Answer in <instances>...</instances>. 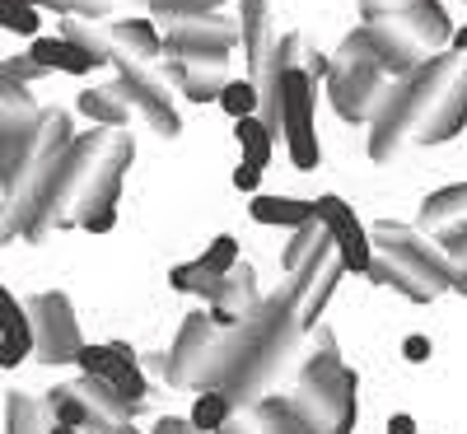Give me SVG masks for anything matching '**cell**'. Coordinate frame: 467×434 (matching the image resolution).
<instances>
[{"label":"cell","instance_id":"obj_3","mask_svg":"<svg viewBox=\"0 0 467 434\" xmlns=\"http://www.w3.org/2000/svg\"><path fill=\"white\" fill-rule=\"evenodd\" d=\"M75 145V131H70V112L66 108H43L37 127L0 150V243H15V239H28L33 220L43 215L47 206V191L66 164V154Z\"/></svg>","mask_w":467,"mask_h":434},{"label":"cell","instance_id":"obj_21","mask_svg":"<svg viewBox=\"0 0 467 434\" xmlns=\"http://www.w3.org/2000/svg\"><path fill=\"white\" fill-rule=\"evenodd\" d=\"M28 57L43 66V70H66V75H89L94 70V61H89V52H80L70 43V37H33V47H28Z\"/></svg>","mask_w":467,"mask_h":434},{"label":"cell","instance_id":"obj_42","mask_svg":"<svg viewBox=\"0 0 467 434\" xmlns=\"http://www.w3.org/2000/svg\"><path fill=\"white\" fill-rule=\"evenodd\" d=\"M80 434H136L131 425H122V429H108V425H89V429H80Z\"/></svg>","mask_w":467,"mask_h":434},{"label":"cell","instance_id":"obj_23","mask_svg":"<svg viewBox=\"0 0 467 434\" xmlns=\"http://www.w3.org/2000/svg\"><path fill=\"white\" fill-rule=\"evenodd\" d=\"M248 211L257 224H285V229H304L308 220H318V202H299V196H257Z\"/></svg>","mask_w":467,"mask_h":434},{"label":"cell","instance_id":"obj_11","mask_svg":"<svg viewBox=\"0 0 467 434\" xmlns=\"http://www.w3.org/2000/svg\"><path fill=\"white\" fill-rule=\"evenodd\" d=\"M220 336H224V327L211 323V313H187L182 327H178V341L169 350V360H164L169 383H178V388H206V374L215 365Z\"/></svg>","mask_w":467,"mask_h":434},{"label":"cell","instance_id":"obj_10","mask_svg":"<svg viewBox=\"0 0 467 434\" xmlns=\"http://www.w3.org/2000/svg\"><path fill=\"white\" fill-rule=\"evenodd\" d=\"M314 98H318V85L308 80L304 70H290L285 75V98H281V136H285V150H290V164L295 169H318L323 150H318V127H314Z\"/></svg>","mask_w":467,"mask_h":434},{"label":"cell","instance_id":"obj_27","mask_svg":"<svg viewBox=\"0 0 467 434\" xmlns=\"http://www.w3.org/2000/svg\"><path fill=\"white\" fill-rule=\"evenodd\" d=\"M5 434H47L43 402L24 398V392H10V398H5Z\"/></svg>","mask_w":467,"mask_h":434},{"label":"cell","instance_id":"obj_1","mask_svg":"<svg viewBox=\"0 0 467 434\" xmlns=\"http://www.w3.org/2000/svg\"><path fill=\"white\" fill-rule=\"evenodd\" d=\"M467 127V57L444 52L431 66H420L411 80H398L388 94L383 112L369 122V160L388 164L393 154L416 145H440L453 140Z\"/></svg>","mask_w":467,"mask_h":434},{"label":"cell","instance_id":"obj_17","mask_svg":"<svg viewBox=\"0 0 467 434\" xmlns=\"http://www.w3.org/2000/svg\"><path fill=\"white\" fill-rule=\"evenodd\" d=\"M239 28H244V57H248V80L262 70L271 47L281 43L276 19H271V0H239Z\"/></svg>","mask_w":467,"mask_h":434},{"label":"cell","instance_id":"obj_5","mask_svg":"<svg viewBox=\"0 0 467 434\" xmlns=\"http://www.w3.org/2000/svg\"><path fill=\"white\" fill-rule=\"evenodd\" d=\"M318 332V350L308 355V365L299 374V392H295V411L314 425L318 434H350V425H356L360 407H356V369L341 365L337 355V341L327 327H314Z\"/></svg>","mask_w":467,"mask_h":434},{"label":"cell","instance_id":"obj_33","mask_svg":"<svg viewBox=\"0 0 467 434\" xmlns=\"http://www.w3.org/2000/svg\"><path fill=\"white\" fill-rule=\"evenodd\" d=\"M202 257H206L215 271H224V275H229L234 266H239V239H234V233H220V239H215Z\"/></svg>","mask_w":467,"mask_h":434},{"label":"cell","instance_id":"obj_32","mask_svg":"<svg viewBox=\"0 0 467 434\" xmlns=\"http://www.w3.org/2000/svg\"><path fill=\"white\" fill-rule=\"evenodd\" d=\"M37 24H43V15H37L28 0H0V28H10V33H24L33 37Z\"/></svg>","mask_w":467,"mask_h":434},{"label":"cell","instance_id":"obj_41","mask_svg":"<svg viewBox=\"0 0 467 434\" xmlns=\"http://www.w3.org/2000/svg\"><path fill=\"white\" fill-rule=\"evenodd\" d=\"M112 224H117V211H108V215H94V220H89L85 229H89V233H108Z\"/></svg>","mask_w":467,"mask_h":434},{"label":"cell","instance_id":"obj_20","mask_svg":"<svg viewBox=\"0 0 467 434\" xmlns=\"http://www.w3.org/2000/svg\"><path fill=\"white\" fill-rule=\"evenodd\" d=\"M327 248H332V233H327V224H323V220H308L304 229H295V233H290V243H285V253H281L285 275H299L304 266H314Z\"/></svg>","mask_w":467,"mask_h":434},{"label":"cell","instance_id":"obj_38","mask_svg":"<svg viewBox=\"0 0 467 434\" xmlns=\"http://www.w3.org/2000/svg\"><path fill=\"white\" fill-rule=\"evenodd\" d=\"M257 182H262V169L257 164H239V169H234V187H239V191H257Z\"/></svg>","mask_w":467,"mask_h":434},{"label":"cell","instance_id":"obj_24","mask_svg":"<svg viewBox=\"0 0 467 434\" xmlns=\"http://www.w3.org/2000/svg\"><path fill=\"white\" fill-rule=\"evenodd\" d=\"M112 43L122 47V52H131L136 61L164 57V37H160V28H154V19H140V15L117 19V24H112Z\"/></svg>","mask_w":467,"mask_h":434},{"label":"cell","instance_id":"obj_22","mask_svg":"<svg viewBox=\"0 0 467 434\" xmlns=\"http://www.w3.org/2000/svg\"><path fill=\"white\" fill-rule=\"evenodd\" d=\"M61 37H70L80 52H89L94 66H112L117 57V43H112V24H99V19H61Z\"/></svg>","mask_w":467,"mask_h":434},{"label":"cell","instance_id":"obj_30","mask_svg":"<svg viewBox=\"0 0 467 434\" xmlns=\"http://www.w3.org/2000/svg\"><path fill=\"white\" fill-rule=\"evenodd\" d=\"M0 336H10V341H33V323H28V308L0 285Z\"/></svg>","mask_w":467,"mask_h":434},{"label":"cell","instance_id":"obj_12","mask_svg":"<svg viewBox=\"0 0 467 434\" xmlns=\"http://www.w3.org/2000/svg\"><path fill=\"white\" fill-rule=\"evenodd\" d=\"M80 365L89 378H99V383H108L117 398H122L131 411L150 398V383H145V374H140V365H136V350L127 346V341H112V346H85L80 350Z\"/></svg>","mask_w":467,"mask_h":434},{"label":"cell","instance_id":"obj_25","mask_svg":"<svg viewBox=\"0 0 467 434\" xmlns=\"http://www.w3.org/2000/svg\"><path fill=\"white\" fill-rule=\"evenodd\" d=\"M187 420L197 425L202 434H220L234 420V402L224 398L220 388H206V392H197V402H192V416Z\"/></svg>","mask_w":467,"mask_h":434},{"label":"cell","instance_id":"obj_6","mask_svg":"<svg viewBox=\"0 0 467 434\" xmlns=\"http://www.w3.org/2000/svg\"><path fill=\"white\" fill-rule=\"evenodd\" d=\"M327 98L337 108V117L346 122H374L383 112L388 94L398 89V80L388 75L360 43V33H346L341 47L332 52V66H327Z\"/></svg>","mask_w":467,"mask_h":434},{"label":"cell","instance_id":"obj_37","mask_svg":"<svg viewBox=\"0 0 467 434\" xmlns=\"http://www.w3.org/2000/svg\"><path fill=\"white\" fill-rule=\"evenodd\" d=\"M431 350H435L431 336H407V341H402V355H407L411 365H425V360H431Z\"/></svg>","mask_w":467,"mask_h":434},{"label":"cell","instance_id":"obj_16","mask_svg":"<svg viewBox=\"0 0 467 434\" xmlns=\"http://www.w3.org/2000/svg\"><path fill=\"white\" fill-rule=\"evenodd\" d=\"M164 75H169V85L182 89L192 103H211V98H220L224 85H229L224 61H206V57H173V52H169Z\"/></svg>","mask_w":467,"mask_h":434},{"label":"cell","instance_id":"obj_7","mask_svg":"<svg viewBox=\"0 0 467 434\" xmlns=\"http://www.w3.org/2000/svg\"><path fill=\"white\" fill-rule=\"evenodd\" d=\"M154 28L164 37V52L173 57H206L224 61L234 47L244 43V28L234 15H154Z\"/></svg>","mask_w":467,"mask_h":434},{"label":"cell","instance_id":"obj_35","mask_svg":"<svg viewBox=\"0 0 467 434\" xmlns=\"http://www.w3.org/2000/svg\"><path fill=\"white\" fill-rule=\"evenodd\" d=\"M0 70H5L15 85H28V80H37V75H43V66H37L28 52H24V57H15V61H0Z\"/></svg>","mask_w":467,"mask_h":434},{"label":"cell","instance_id":"obj_39","mask_svg":"<svg viewBox=\"0 0 467 434\" xmlns=\"http://www.w3.org/2000/svg\"><path fill=\"white\" fill-rule=\"evenodd\" d=\"M154 434H202L192 420H178V416H164L160 425H154Z\"/></svg>","mask_w":467,"mask_h":434},{"label":"cell","instance_id":"obj_40","mask_svg":"<svg viewBox=\"0 0 467 434\" xmlns=\"http://www.w3.org/2000/svg\"><path fill=\"white\" fill-rule=\"evenodd\" d=\"M388 434H416V420L402 416V411H398V416H388Z\"/></svg>","mask_w":467,"mask_h":434},{"label":"cell","instance_id":"obj_43","mask_svg":"<svg viewBox=\"0 0 467 434\" xmlns=\"http://www.w3.org/2000/svg\"><path fill=\"white\" fill-rule=\"evenodd\" d=\"M453 52H462V57H467V28H458V33H453Z\"/></svg>","mask_w":467,"mask_h":434},{"label":"cell","instance_id":"obj_18","mask_svg":"<svg viewBox=\"0 0 467 434\" xmlns=\"http://www.w3.org/2000/svg\"><path fill=\"white\" fill-rule=\"evenodd\" d=\"M37 103H33V94L24 89V85H15L5 70H0V150L5 145H15V140H24L33 127H37Z\"/></svg>","mask_w":467,"mask_h":434},{"label":"cell","instance_id":"obj_31","mask_svg":"<svg viewBox=\"0 0 467 434\" xmlns=\"http://www.w3.org/2000/svg\"><path fill=\"white\" fill-rule=\"evenodd\" d=\"M33 10H57V15H75V19H99L103 24V15H112L117 5L112 0H28Z\"/></svg>","mask_w":467,"mask_h":434},{"label":"cell","instance_id":"obj_44","mask_svg":"<svg viewBox=\"0 0 467 434\" xmlns=\"http://www.w3.org/2000/svg\"><path fill=\"white\" fill-rule=\"evenodd\" d=\"M112 5H131V10H150V0H112Z\"/></svg>","mask_w":467,"mask_h":434},{"label":"cell","instance_id":"obj_8","mask_svg":"<svg viewBox=\"0 0 467 434\" xmlns=\"http://www.w3.org/2000/svg\"><path fill=\"white\" fill-rule=\"evenodd\" d=\"M28 308V323H33V360L43 365H70L80 360L85 350V336H80V323H75V308L61 290H43L24 299Z\"/></svg>","mask_w":467,"mask_h":434},{"label":"cell","instance_id":"obj_14","mask_svg":"<svg viewBox=\"0 0 467 434\" xmlns=\"http://www.w3.org/2000/svg\"><path fill=\"white\" fill-rule=\"evenodd\" d=\"M206 304H211V323H215V327H244L266 299L257 294V275H253V266L239 262V266H234L224 281H220V290H215Z\"/></svg>","mask_w":467,"mask_h":434},{"label":"cell","instance_id":"obj_34","mask_svg":"<svg viewBox=\"0 0 467 434\" xmlns=\"http://www.w3.org/2000/svg\"><path fill=\"white\" fill-rule=\"evenodd\" d=\"M220 5H224V0H150L154 15H211Z\"/></svg>","mask_w":467,"mask_h":434},{"label":"cell","instance_id":"obj_15","mask_svg":"<svg viewBox=\"0 0 467 434\" xmlns=\"http://www.w3.org/2000/svg\"><path fill=\"white\" fill-rule=\"evenodd\" d=\"M420 233H425V239H435L440 248L467 239V182L425 196V206H420Z\"/></svg>","mask_w":467,"mask_h":434},{"label":"cell","instance_id":"obj_45","mask_svg":"<svg viewBox=\"0 0 467 434\" xmlns=\"http://www.w3.org/2000/svg\"><path fill=\"white\" fill-rule=\"evenodd\" d=\"M47 434H80V429H70V425H47Z\"/></svg>","mask_w":467,"mask_h":434},{"label":"cell","instance_id":"obj_36","mask_svg":"<svg viewBox=\"0 0 467 434\" xmlns=\"http://www.w3.org/2000/svg\"><path fill=\"white\" fill-rule=\"evenodd\" d=\"M444 253L453 257V290H458V294H467V239L449 243Z\"/></svg>","mask_w":467,"mask_h":434},{"label":"cell","instance_id":"obj_29","mask_svg":"<svg viewBox=\"0 0 467 434\" xmlns=\"http://www.w3.org/2000/svg\"><path fill=\"white\" fill-rule=\"evenodd\" d=\"M220 108L234 117V122H244V117H257L262 94H257V85H253V80H229V85H224V94H220Z\"/></svg>","mask_w":467,"mask_h":434},{"label":"cell","instance_id":"obj_46","mask_svg":"<svg viewBox=\"0 0 467 434\" xmlns=\"http://www.w3.org/2000/svg\"><path fill=\"white\" fill-rule=\"evenodd\" d=\"M458 5H467V0H458Z\"/></svg>","mask_w":467,"mask_h":434},{"label":"cell","instance_id":"obj_9","mask_svg":"<svg viewBox=\"0 0 467 434\" xmlns=\"http://www.w3.org/2000/svg\"><path fill=\"white\" fill-rule=\"evenodd\" d=\"M112 66H117V80L127 85V94H131V103H136V112L145 117V122L160 131V136H178L182 131V122H178V112H173V98H169V75L154 66V61H136L131 52H122L117 47V57H112Z\"/></svg>","mask_w":467,"mask_h":434},{"label":"cell","instance_id":"obj_13","mask_svg":"<svg viewBox=\"0 0 467 434\" xmlns=\"http://www.w3.org/2000/svg\"><path fill=\"white\" fill-rule=\"evenodd\" d=\"M318 220L327 224L332 243L346 262V271L356 275H369V262H374V243H369V229L356 220V211H350L341 196H318Z\"/></svg>","mask_w":467,"mask_h":434},{"label":"cell","instance_id":"obj_4","mask_svg":"<svg viewBox=\"0 0 467 434\" xmlns=\"http://www.w3.org/2000/svg\"><path fill=\"white\" fill-rule=\"evenodd\" d=\"M369 243H374L369 281L402 290L411 304H431L444 290H453V257L435 239H425L420 229L383 220L369 229Z\"/></svg>","mask_w":467,"mask_h":434},{"label":"cell","instance_id":"obj_19","mask_svg":"<svg viewBox=\"0 0 467 434\" xmlns=\"http://www.w3.org/2000/svg\"><path fill=\"white\" fill-rule=\"evenodd\" d=\"M80 112H85V117H94L99 127H117V131H127L136 103H131V94H127V85H122V80H112V85H99V89H80Z\"/></svg>","mask_w":467,"mask_h":434},{"label":"cell","instance_id":"obj_26","mask_svg":"<svg viewBox=\"0 0 467 434\" xmlns=\"http://www.w3.org/2000/svg\"><path fill=\"white\" fill-rule=\"evenodd\" d=\"M173 290H182V294H202V299H211L215 290H220V281H224V271H215L206 257H197V262H182V266H173Z\"/></svg>","mask_w":467,"mask_h":434},{"label":"cell","instance_id":"obj_2","mask_svg":"<svg viewBox=\"0 0 467 434\" xmlns=\"http://www.w3.org/2000/svg\"><path fill=\"white\" fill-rule=\"evenodd\" d=\"M131 160H136L131 131L99 127V131L75 136L66 164L47 191V206L28 229V243L47 239L52 229H75V224L85 229L94 215L117 211V196H122V178H127Z\"/></svg>","mask_w":467,"mask_h":434},{"label":"cell","instance_id":"obj_28","mask_svg":"<svg viewBox=\"0 0 467 434\" xmlns=\"http://www.w3.org/2000/svg\"><path fill=\"white\" fill-rule=\"evenodd\" d=\"M234 140L244 145V160L248 164H257V169L271 164V145H276V136L262 127V117H244V122H234Z\"/></svg>","mask_w":467,"mask_h":434}]
</instances>
